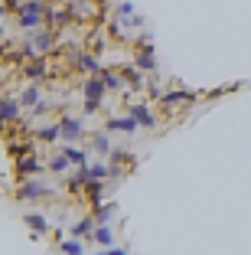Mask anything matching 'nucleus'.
Masks as SVG:
<instances>
[{
    "label": "nucleus",
    "instance_id": "1",
    "mask_svg": "<svg viewBox=\"0 0 251 255\" xmlns=\"http://www.w3.org/2000/svg\"><path fill=\"white\" fill-rule=\"evenodd\" d=\"M56 196V190L49 187V183L43 180V177H36V180H20L16 183V200H52Z\"/></svg>",
    "mask_w": 251,
    "mask_h": 255
},
{
    "label": "nucleus",
    "instance_id": "2",
    "mask_svg": "<svg viewBox=\"0 0 251 255\" xmlns=\"http://www.w3.org/2000/svg\"><path fill=\"white\" fill-rule=\"evenodd\" d=\"M59 128H62V144H79V141H88V128L85 121L75 118V115H59Z\"/></svg>",
    "mask_w": 251,
    "mask_h": 255
},
{
    "label": "nucleus",
    "instance_id": "3",
    "mask_svg": "<svg viewBox=\"0 0 251 255\" xmlns=\"http://www.w3.org/2000/svg\"><path fill=\"white\" fill-rule=\"evenodd\" d=\"M69 59H72V66L79 69V72L88 75V79H95V75L104 72L101 59H98V56H91V53H85V49H79V46H69Z\"/></svg>",
    "mask_w": 251,
    "mask_h": 255
},
{
    "label": "nucleus",
    "instance_id": "4",
    "mask_svg": "<svg viewBox=\"0 0 251 255\" xmlns=\"http://www.w3.org/2000/svg\"><path fill=\"white\" fill-rule=\"evenodd\" d=\"M0 118H3V125L13 128L23 121V105H20V98L13 95V92H3V98H0Z\"/></svg>",
    "mask_w": 251,
    "mask_h": 255
},
{
    "label": "nucleus",
    "instance_id": "5",
    "mask_svg": "<svg viewBox=\"0 0 251 255\" xmlns=\"http://www.w3.org/2000/svg\"><path fill=\"white\" fill-rule=\"evenodd\" d=\"M59 36L62 33H56V30H39L36 36H30V46H33V53H36V59H46L59 46Z\"/></svg>",
    "mask_w": 251,
    "mask_h": 255
},
{
    "label": "nucleus",
    "instance_id": "6",
    "mask_svg": "<svg viewBox=\"0 0 251 255\" xmlns=\"http://www.w3.org/2000/svg\"><path fill=\"white\" fill-rule=\"evenodd\" d=\"M13 170H16V180H36V177L46 173V160L23 157V160H13Z\"/></svg>",
    "mask_w": 251,
    "mask_h": 255
},
{
    "label": "nucleus",
    "instance_id": "7",
    "mask_svg": "<svg viewBox=\"0 0 251 255\" xmlns=\"http://www.w3.org/2000/svg\"><path fill=\"white\" fill-rule=\"evenodd\" d=\"M20 75L23 79H30V85H39L49 79V59H30L20 66Z\"/></svg>",
    "mask_w": 251,
    "mask_h": 255
},
{
    "label": "nucleus",
    "instance_id": "8",
    "mask_svg": "<svg viewBox=\"0 0 251 255\" xmlns=\"http://www.w3.org/2000/svg\"><path fill=\"white\" fill-rule=\"evenodd\" d=\"M127 115H131L141 128H157V115H154V108H150L147 102H127Z\"/></svg>",
    "mask_w": 251,
    "mask_h": 255
},
{
    "label": "nucleus",
    "instance_id": "9",
    "mask_svg": "<svg viewBox=\"0 0 251 255\" xmlns=\"http://www.w3.org/2000/svg\"><path fill=\"white\" fill-rule=\"evenodd\" d=\"M137 121L131 118V115H111V118H104V131H108V134H134V131H137Z\"/></svg>",
    "mask_w": 251,
    "mask_h": 255
},
{
    "label": "nucleus",
    "instance_id": "10",
    "mask_svg": "<svg viewBox=\"0 0 251 255\" xmlns=\"http://www.w3.org/2000/svg\"><path fill=\"white\" fill-rule=\"evenodd\" d=\"M82 95H85V102H98V105H101L104 95H108V85H104L101 75H95V79H85V82H82Z\"/></svg>",
    "mask_w": 251,
    "mask_h": 255
},
{
    "label": "nucleus",
    "instance_id": "11",
    "mask_svg": "<svg viewBox=\"0 0 251 255\" xmlns=\"http://www.w3.org/2000/svg\"><path fill=\"white\" fill-rule=\"evenodd\" d=\"M199 98V92L192 89H167V95H163L160 105L163 108H176V105H189V102H196Z\"/></svg>",
    "mask_w": 251,
    "mask_h": 255
},
{
    "label": "nucleus",
    "instance_id": "12",
    "mask_svg": "<svg viewBox=\"0 0 251 255\" xmlns=\"http://www.w3.org/2000/svg\"><path fill=\"white\" fill-rule=\"evenodd\" d=\"M23 226H26V229H30L36 239H43V236L52 233V223L43 216V213H23Z\"/></svg>",
    "mask_w": 251,
    "mask_h": 255
},
{
    "label": "nucleus",
    "instance_id": "13",
    "mask_svg": "<svg viewBox=\"0 0 251 255\" xmlns=\"http://www.w3.org/2000/svg\"><path fill=\"white\" fill-rule=\"evenodd\" d=\"M95 233H98V223H95V216H82L79 223H72L69 226V236L72 239H95Z\"/></svg>",
    "mask_w": 251,
    "mask_h": 255
},
{
    "label": "nucleus",
    "instance_id": "14",
    "mask_svg": "<svg viewBox=\"0 0 251 255\" xmlns=\"http://www.w3.org/2000/svg\"><path fill=\"white\" fill-rule=\"evenodd\" d=\"M88 147L95 150L101 160H111V154H114V144H111V134H108V131H95V134L88 137Z\"/></svg>",
    "mask_w": 251,
    "mask_h": 255
},
{
    "label": "nucleus",
    "instance_id": "15",
    "mask_svg": "<svg viewBox=\"0 0 251 255\" xmlns=\"http://www.w3.org/2000/svg\"><path fill=\"white\" fill-rule=\"evenodd\" d=\"M36 137L39 144H62V128H59V118L56 121H49V125H43V128H36Z\"/></svg>",
    "mask_w": 251,
    "mask_h": 255
},
{
    "label": "nucleus",
    "instance_id": "16",
    "mask_svg": "<svg viewBox=\"0 0 251 255\" xmlns=\"http://www.w3.org/2000/svg\"><path fill=\"white\" fill-rule=\"evenodd\" d=\"M13 20L23 33H33V36H36L39 30H46V16H36V13H16Z\"/></svg>",
    "mask_w": 251,
    "mask_h": 255
},
{
    "label": "nucleus",
    "instance_id": "17",
    "mask_svg": "<svg viewBox=\"0 0 251 255\" xmlns=\"http://www.w3.org/2000/svg\"><path fill=\"white\" fill-rule=\"evenodd\" d=\"M16 98H20L23 112H33L39 102H46V98H43V89H39V85H23V92H20Z\"/></svg>",
    "mask_w": 251,
    "mask_h": 255
},
{
    "label": "nucleus",
    "instance_id": "18",
    "mask_svg": "<svg viewBox=\"0 0 251 255\" xmlns=\"http://www.w3.org/2000/svg\"><path fill=\"white\" fill-rule=\"evenodd\" d=\"M59 154H66L69 164L79 170V167H91L88 164V154H85V147H75V144H59Z\"/></svg>",
    "mask_w": 251,
    "mask_h": 255
},
{
    "label": "nucleus",
    "instance_id": "19",
    "mask_svg": "<svg viewBox=\"0 0 251 255\" xmlns=\"http://www.w3.org/2000/svg\"><path fill=\"white\" fill-rule=\"evenodd\" d=\"M131 66H137V69H141V72L150 79V75H157V53H137V49H134Z\"/></svg>",
    "mask_w": 251,
    "mask_h": 255
},
{
    "label": "nucleus",
    "instance_id": "20",
    "mask_svg": "<svg viewBox=\"0 0 251 255\" xmlns=\"http://www.w3.org/2000/svg\"><path fill=\"white\" fill-rule=\"evenodd\" d=\"M121 69V75H124V82H127V89H147V79H144V72L137 66H118Z\"/></svg>",
    "mask_w": 251,
    "mask_h": 255
},
{
    "label": "nucleus",
    "instance_id": "21",
    "mask_svg": "<svg viewBox=\"0 0 251 255\" xmlns=\"http://www.w3.org/2000/svg\"><path fill=\"white\" fill-rule=\"evenodd\" d=\"M46 170H49L52 177H66V173L72 170V164H69L66 154H49V160H46Z\"/></svg>",
    "mask_w": 251,
    "mask_h": 255
},
{
    "label": "nucleus",
    "instance_id": "22",
    "mask_svg": "<svg viewBox=\"0 0 251 255\" xmlns=\"http://www.w3.org/2000/svg\"><path fill=\"white\" fill-rule=\"evenodd\" d=\"M101 79H104V85H108V92H124V89H127V82H124V75H121V69H108V66H104ZM124 95H127V92H124Z\"/></svg>",
    "mask_w": 251,
    "mask_h": 255
},
{
    "label": "nucleus",
    "instance_id": "23",
    "mask_svg": "<svg viewBox=\"0 0 251 255\" xmlns=\"http://www.w3.org/2000/svg\"><path fill=\"white\" fill-rule=\"evenodd\" d=\"M91 216H95V223H98V226H111V219L118 216V203H114V200H111V203H104V206L91 210Z\"/></svg>",
    "mask_w": 251,
    "mask_h": 255
},
{
    "label": "nucleus",
    "instance_id": "24",
    "mask_svg": "<svg viewBox=\"0 0 251 255\" xmlns=\"http://www.w3.org/2000/svg\"><path fill=\"white\" fill-rule=\"evenodd\" d=\"M88 177H91V183H108L111 180V164L108 160H95L88 167Z\"/></svg>",
    "mask_w": 251,
    "mask_h": 255
},
{
    "label": "nucleus",
    "instance_id": "25",
    "mask_svg": "<svg viewBox=\"0 0 251 255\" xmlns=\"http://www.w3.org/2000/svg\"><path fill=\"white\" fill-rule=\"evenodd\" d=\"M82 196H85V200L91 203V210H98V206H104V203H101V200H104V183H88Z\"/></svg>",
    "mask_w": 251,
    "mask_h": 255
},
{
    "label": "nucleus",
    "instance_id": "26",
    "mask_svg": "<svg viewBox=\"0 0 251 255\" xmlns=\"http://www.w3.org/2000/svg\"><path fill=\"white\" fill-rule=\"evenodd\" d=\"M59 255H85V242H82V239H72V236H69V239H62V242H59Z\"/></svg>",
    "mask_w": 251,
    "mask_h": 255
},
{
    "label": "nucleus",
    "instance_id": "27",
    "mask_svg": "<svg viewBox=\"0 0 251 255\" xmlns=\"http://www.w3.org/2000/svg\"><path fill=\"white\" fill-rule=\"evenodd\" d=\"M91 242H98V246H104V249H114V229H111V226H98V233H95Z\"/></svg>",
    "mask_w": 251,
    "mask_h": 255
},
{
    "label": "nucleus",
    "instance_id": "28",
    "mask_svg": "<svg viewBox=\"0 0 251 255\" xmlns=\"http://www.w3.org/2000/svg\"><path fill=\"white\" fill-rule=\"evenodd\" d=\"M104 46H108V36H104V33H95V39H91V56H101Z\"/></svg>",
    "mask_w": 251,
    "mask_h": 255
},
{
    "label": "nucleus",
    "instance_id": "29",
    "mask_svg": "<svg viewBox=\"0 0 251 255\" xmlns=\"http://www.w3.org/2000/svg\"><path fill=\"white\" fill-rule=\"evenodd\" d=\"M46 112H52V105H49V102H39V105H36V108H33V112H30V118L36 121L39 115H46Z\"/></svg>",
    "mask_w": 251,
    "mask_h": 255
},
{
    "label": "nucleus",
    "instance_id": "30",
    "mask_svg": "<svg viewBox=\"0 0 251 255\" xmlns=\"http://www.w3.org/2000/svg\"><path fill=\"white\" fill-rule=\"evenodd\" d=\"M82 112H85V115H98L101 105H98V102H82Z\"/></svg>",
    "mask_w": 251,
    "mask_h": 255
},
{
    "label": "nucleus",
    "instance_id": "31",
    "mask_svg": "<svg viewBox=\"0 0 251 255\" xmlns=\"http://www.w3.org/2000/svg\"><path fill=\"white\" fill-rule=\"evenodd\" d=\"M108 255H131V249L127 246H114V249H108Z\"/></svg>",
    "mask_w": 251,
    "mask_h": 255
}]
</instances>
